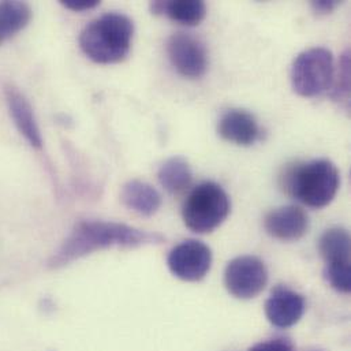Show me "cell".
Masks as SVG:
<instances>
[{"mask_svg": "<svg viewBox=\"0 0 351 351\" xmlns=\"http://www.w3.org/2000/svg\"><path fill=\"white\" fill-rule=\"evenodd\" d=\"M165 241L166 238L159 232L140 230L123 223L84 220L74 226L70 235L49 258L48 265L58 269L95 252L115 247L136 249L149 245H160Z\"/></svg>", "mask_w": 351, "mask_h": 351, "instance_id": "obj_1", "label": "cell"}, {"mask_svg": "<svg viewBox=\"0 0 351 351\" xmlns=\"http://www.w3.org/2000/svg\"><path fill=\"white\" fill-rule=\"evenodd\" d=\"M134 36L133 21L121 12H107L88 23L80 34L82 52L95 63H119L130 52Z\"/></svg>", "mask_w": 351, "mask_h": 351, "instance_id": "obj_2", "label": "cell"}, {"mask_svg": "<svg viewBox=\"0 0 351 351\" xmlns=\"http://www.w3.org/2000/svg\"><path fill=\"white\" fill-rule=\"evenodd\" d=\"M282 180L290 195L316 209L327 206L335 198L341 184L337 166L327 159L295 165L286 170Z\"/></svg>", "mask_w": 351, "mask_h": 351, "instance_id": "obj_3", "label": "cell"}, {"mask_svg": "<svg viewBox=\"0 0 351 351\" xmlns=\"http://www.w3.org/2000/svg\"><path fill=\"white\" fill-rule=\"evenodd\" d=\"M230 209V197L224 189L215 182H202L186 197L182 217L189 230L209 234L227 219Z\"/></svg>", "mask_w": 351, "mask_h": 351, "instance_id": "obj_4", "label": "cell"}, {"mask_svg": "<svg viewBox=\"0 0 351 351\" xmlns=\"http://www.w3.org/2000/svg\"><path fill=\"white\" fill-rule=\"evenodd\" d=\"M335 77L334 55L324 47L301 52L291 66L293 89L302 97H316L331 89Z\"/></svg>", "mask_w": 351, "mask_h": 351, "instance_id": "obj_5", "label": "cell"}, {"mask_svg": "<svg viewBox=\"0 0 351 351\" xmlns=\"http://www.w3.org/2000/svg\"><path fill=\"white\" fill-rule=\"evenodd\" d=\"M268 283V269L256 256H241L231 260L224 271L227 291L238 300L256 298Z\"/></svg>", "mask_w": 351, "mask_h": 351, "instance_id": "obj_6", "label": "cell"}, {"mask_svg": "<svg viewBox=\"0 0 351 351\" xmlns=\"http://www.w3.org/2000/svg\"><path fill=\"white\" fill-rule=\"evenodd\" d=\"M167 265L178 279L199 282L210 269L212 252L201 241L186 239L170 252Z\"/></svg>", "mask_w": 351, "mask_h": 351, "instance_id": "obj_7", "label": "cell"}, {"mask_svg": "<svg viewBox=\"0 0 351 351\" xmlns=\"http://www.w3.org/2000/svg\"><path fill=\"white\" fill-rule=\"evenodd\" d=\"M167 53L176 71L190 80L201 78L208 69L205 44L187 33H176L167 41Z\"/></svg>", "mask_w": 351, "mask_h": 351, "instance_id": "obj_8", "label": "cell"}, {"mask_svg": "<svg viewBox=\"0 0 351 351\" xmlns=\"http://www.w3.org/2000/svg\"><path fill=\"white\" fill-rule=\"evenodd\" d=\"M305 309L306 302L304 295L285 286L275 287L265 302L268 322L282 330L295 326L302 319Z\"/></svg>", "mask_w": 351, "mask_h": 351, "instance_id": "obj_9", "label": "cell"}, {"mask_svg": "<svg viewBox=\"0 0 351 351\" xmlns=\"http://www.w3.org/2000/svg\"><path fill=\"white\" fill-rule=\"evenodd\" d=\"M264 228L275 239L285 242L298 241L308 232L309 219L300 206H280L265 216Z\"/></svg>", "mask_w": 351, "mask_h": 351, "instance_id": "obj_10", "label": "cell"}, {"mask_svg": "<svg viewBox=\"0 0 351 351\" xmlns=\"http://www.w3.org/2000/svg\"><path fill=\"white\" fill-rule=\"evenodd\" d=\"M4 97L10 117L23 138L36 149L43 148V136L29 100L12 85L4 86Z\"/></svg>", "mask_w": 351, "mask_h": 351, "instance_id": "obj_11", "label": "cell"}, {"mask_svg": "<svg viewBox=\"0 0 351 351\" xmlns=\"http://www.w3.org/2000/svg\"><path fill=\"white\" fill-rule=\"evenodd\" d=\"M219 136L238 147H252L260 138V126L256 118L245 110L226 111L217 125Z\"/></svg>", "mask_w": 351, "mask_h": 351, "instance_id": "obj_12", "label": "cell"}, {"mask_svg": "<svg viewBox=\"0 0 351 351\" xmlns=\"http://www.w3.org/2000/svg\"><path fill=\"white\" fill-rule=\"evenodd\" d=\"M121 199L126 208L147 217L154 216L162 206L160 193L152 184L140 179L129 180L122 187Z\"/></svg>", "mask_w": 351, "mask_h": 351, "instance_id": "obj_13", "label": "cell"}, {"mask_svg": "<svg viewBox=\"0 0 351 351\" xmlns=\"http://www.w3.org/2000/svg\"><path fill=\"white\" fill-rule=\"evenodd\" d=\"M151 11L155 15H166L176 23L184 26L199 25L206 15V5L199 0L189 1H152Z\"/></svg>", "mask_w": 351, "mask_h": 351, "instance_id": "obj_14", "label": "cell"}, {"mask_svg": "<svg viewBox=\"0 0 351 351\" xmlns=\"http://www.w3.org/2000/svg\"><path fill=\"white\" fill-rule=\"evenodd\" d=\"M326 265H350V234L341 227L327 230L319 241Z\"/></svg>", "mask_w": 351, "mask_h": 351, "instance_id": "obj_15", "label": "cell"}, {"mask_svg": "<svg viewBox=\"0 0 351 351\" xmlns=\"http://www.w3.org/2000/svg\"><path fill=\"white\" fill-rule=\"evenodd\" d=\"M32 18L27 3L18 0L0 1V45L26 27Z\"/></svg>", "mask_w": 351, "mask_h": 351, "instance_id": "obj_16", "label": "cell"}, {"mask_svg": "<svg viewBox=\"0 0 351 351\" xmlns=\"http://www.w3.org/2000/svg\"><path fill=\"white\" fill-rule=\"evenodd\" d=\"M158 178L166 191L178 195L190 187L193 173L184 158L174 156L160 166Z\"/></svg>", "mask_w": 351, "mask_h": 351, "instance_id": "obj_17", "label": "cell"}, {"mask_svg": "<svg viewBox=\"0 0 351 351\" xmlns=\"http://www.w3.org/2000/svg\"><path fill=\"white\" fill-rule=\"evenodd\" d=\"M331 97L342 107L349 110L350 104V52L346 51L339 62V70L331 85Z\"/></svg>", "mask_w": 351, "mask_h": 351, "instance_id": "obj_18", "label": "cell"}, {"mask_svg": "<svg viewBox=\"0 0 351 351\" xmlns=\"http://www.w3.org/2000/svg\"><path fill=\"white\" fill-rule=\"evenodd\" d=\"M323 275L327 283L338 293H342V294L350 293V265H326Z\"/></svg>", "mask_w": 351, "mask_h": 351, "instance_id": "obj_19", "label": "cell"}, {"mask_svg": "<svg viewBox=\"0 0 351 351\" xmlns=\"http://www.w3.org/2000/svg\"><path fill=\"white\" fill-rule=\"evenodd\" d=\"M249 351H294L293 345L283 338H276L254 345Z\"/></svg>", "mask_w": 351, "mask_h": 351, "instance_id": "obj_20", "label": "cell"}, {"mask_svg": "<svg viewBox=\"0 0 351 351\" xmlns=\"http://www.w3.org/2000/svg\"><path fill=\"white\" fill-rule=\"evenodd\" d=\"M66 8L74 11V12H81V11H88L100 4L99 0H62L60 1Z\"/></svg>", "mask_w": 351, "mask_h": 351, "instance_id": "obj_21", "label": "cell"}, {"mask_svg": "<svg viewBox=\"0 0 351 351\" xmlns=\"http://www.w3.org/2000/svg\"><path fill=\"white\" fill-rule=\"evenodd\" d=\"M339 4L341 1L338 0H317V1H312V8L315 12L326 15L332 12Z\"/></svg>", "mask_w": 351, "mask_h": 351, "instance_id": "obj_22", "label": "cell"}, {"mask_svg": "<svg viewBox=\"0 0 351 351\" xmlns=\"http://www.w3.org/2000/svg\"><path fill=\"white\" fill-rule=\"evenodd\" d=\"M309 351H324V350H320V349H312V350Z\"/></svg>", "mask_w": 351, "mask_h": 351, "instance_id": "obj_23", "label": "cell"}]
</instances>
